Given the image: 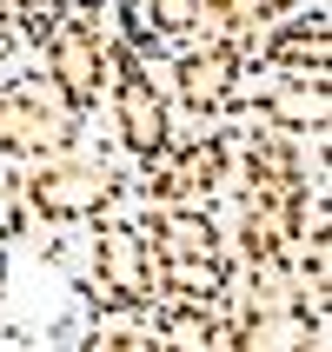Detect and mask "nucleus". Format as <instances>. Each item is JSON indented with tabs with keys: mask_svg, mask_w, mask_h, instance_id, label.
I'll use <instances>...</instances> for the list:
<instances>
[{
	"mask_svg": "<svg viewBox=\"0 0 332 352\" xmlns=\"http://www.w3.org/2000/svg\"><path fill=\"white\" fill-rule=\"evenodd\" d=\"M67 133H74V107L60 87L14 80L0 94V146L7 153H47V146H67Z\"/></svg>",
	"mask_w": 332,
	"mask_h": 352,
	"instance_id": "1",
	"label": "nucleus"
},
{
	"mask_svg": "<svg viewBox=\"0 0 332 352\" xmlns=\"http://www.w3.org/2000/svg\"><path fill=\"white\" fill-rule=\"evenodd\" d=\"M100 279H107V293L140 306V299H153V253H146V233L140 226H100Z\"/></svg>",
	"mask_w": 332,
	"mask_h": 352,
	"instance_id": "2",
	"label": "nucleus"
},
{
	"mask_svg": "<svg viewBox=\"0 0 332 352\" xmlns=\"http://www.w3.org/2000/svg\"><path fill=\"white\" fill-rule=\"evenodd\" d=\"M120 140H126L140 160L166 153V107H159L153 80L133 67V54H120Z\"/></svg>",
	"mask_w": 332,
	"mask_h": 352,
	"instance_id": "3",
	"label": "nucleus"
},
{
	"mask_svg": "<svg viewBox=\"0 0 332 352\" xmlns=\"http://www.w3.org/2000/svg\"><path fill=\"white\" fill-rule=\"evenodd\" d=\"M27 193H34V206L47 219H80V213H93V206H107V173L80 166V160H54V166L34 173Z\"/></svg>",
	"mask_w": 332,
	"mask_h": 352,
	"instance_id": "4",
	"label": "nucleus"
},
{
	"mask_svg": "<svg viewBox=\"0 0 332 352\" xmlns=\"http://www.w3.org/2000/svg\"><path fill=\"white\" fill-rule=\"evenodd\" d=\"M47 67H54V87L67 94V107H87V100L100 94V40L93 27H60L54 47H47Z\"/></svg>",
	"mask_w": 332,
	"mask_h": 352,
	"instance_id": "5",
	"label": "nucleus"
},
{
	"mask_svg": "<svg viewBox=\"0 0 332 352\" xmlns=\"http://www.w3.org/2000/svg\"><path fill=\"white\" fill-rule=\"evenodd\" d=\"M233 80H239V47H233V40H219V47H206V54H186V60H179V100H186L193 113L226 107Z\"/></svg>",
	"mask_w": 332,
	"mask_h": 352,
	"instance_id": "6",
	"label": "nucleus"
},
{
	"mask_svg": "<svg viewBox=\"0 0 332 352\" xmlns=\"http://www.w3.org/2000/svg\"><path fill=\"white\" fill-rule=\"evenodd\" d=\"M219 173H226V146H219V140H206V146H186V153H179V166H159V173H153V193H159V199L213 193Z\"/></svg>",
	"mask_w": 332,
	"mask_h": 352,
	"instance_id": "7",
	"label": "nucleus"
},
{
	"mask_svg": "<svg viewBox=\"0 0 332 352\" xmlns=\"http://www.w3.org/2000/svg\"><path fill=\"white\" fill-rule=\"evenodd\" d=\"M153 253L159 259H213L219 233L206 213H159L153 219Z\"/></svg>",
	"mask_w": 332,
	"mask_h": 352,
	"instance_id": "8",
	"label": "nucleus"
},
{
	"mask_svg": "<svg viewBox=\"0 0 332 352\" xmlns=\"http://www.w3.org/2000/svg\"><path fill=\"white\" fill-rule=\"evenodd\" d=\"M246 173H253L259 199H293V193H306V173H299V160L286 153V146H266V140H253V153H246Z\"/></svg>",
	"mask_w": 332,
	"mask_h": 352,
	"instance_id": "9",
	"label": "nucleus"
},
{
	"mask_svg": "<svg viewBox=\"0 0 332 352\" xmlns=\"http://www.w3.org/2000/svg\"><path fill=\"white\" fill-rule=\"evenodd\" d=\"M326 20H313V27H293V34H279L273 47H266V60H279V67H313V74H326Z\"/></svg>",
	"mask_w": 332,
	"mask_h": 352,
	"instance_id": "10",
	"label": "nucleus"
},
{
	"mask_svg": "<svg viewBox=\"0 0 332 352\" xmlns=\"http://www.w3.org/2000/svg\"><path fill=\"white\" fill-rule=\"evenodd\" d=\"M159 339H173V346H233V333H226V326H213V313H199V306L166 313Z\"/></svg>",
	"mask_w": 332,
	"mask_h": 352,
	"instance_id": "11",
	"label": "nucleus"
},
{
	"mask_svg": "<svg viewBox=\"0 0 332 352\" xmlns=\"http://www.w3.org/2000/svg\"><path fill=\"white\" fill-rule=\"evenodd\" d=\"M159 279H166L173 293H186V299H213L226 273H219V253H213V259H166V273H159Z\"/></svg>",
	"mask_w": 332,
	"mask_h": 352,
	"instance_id": "12",
	"label": "nucleus"
},
{
	"mask_svg": "<svg viewBox=\"0 0 332 352\" xmlns=\"http://www.w3.org/2000/svg\"><path fill=\"white\" fill-rule=\"evenodd\" d=\"M259 107H266V113L279 120V126H319V120H326V94H273V100H259Z\"/></svg>",
	"mask_w": 332,
	"mask_h": 352,
	"instance_id": "13",
	"label": "nucleus"
},
{
	"mask_svg": "<svg viewBox=\"0 0 332 352\" xmlns=\"http://www.w3.org/2000/svg\"><path fill=\"white\" fill-rule=\"evenodd\" d=\"M146 14H153V27L159 34H186V27H199V0H153V7H146Z\"/></svg>",
	"mask_w": 332,
	"mask_h": 352,
	"instance_id": "14",
	"label": "nucleus"
},
{
	"mask_svg": "<svg viewBox=\"0 0 332 352\" xmlns=\"http://www.w3.org/2000/svg\"><path fill=\"white\" fill-rule=\"evenodd\" d=\"M286 0H199V14H219V20H233V27H246V20L259 14H279Z\"/></svg>",
	"mask_w": 332,
	"mask_h": 352,
	"instance_id": "15",
	"label": "nucleus"
},
{
	"mask_svg": "<svg viewBox=\"0 0 332 352\" xmlns=\"http://www.w3.org/2000/svg\"><path fill=\"white\" fill-rule=\"evenodd\" d=\"M14 233H20V193L0 179V239H14Z\"/></svg>",
	"mask_w": 332,
	"mask_h": 352,
	"instance_id": "16",
	"label": "nucleus"
},
{
	"mask_svg": "<svg viewBox=\"0 0 332 352\" xmlns=\"http://www.w3.org/2000/svg\"><path fill=\"white\" fill-rule=\"evenodd\" d=\"M0 7H7V14H47L54 0H0Z\"/></svg>",
	"mask_w": 332,
	"mask_h": 352,
	"instance_id": "17",
	"label": "nucleus"
}]
</instances>
